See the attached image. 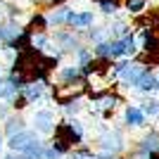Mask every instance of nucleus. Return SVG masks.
<instances>
[{"mask_svg":"<svg viewBox=\"0 0 159 159\" xmlns=\"http://www.w3.org/2000/svg\"><path fill=\"white\" fill-rule=\"evenodd\" d=\"M0 19H2V10H0Z\"/></svg>","mask_w":159,"mask_h":159,"instance_id":"obj_29","label":"nucleus"},{"mask_svg":"<svg viewBox=\"0 0 159 159\" xmlns=\"http://www.w3.org/2000/svg\"><path fill=\"white\" fill-rule=\"evenodd\" d=\"M69 14H71V7H69V5L50 7V10L45 12V19H48V26H50V31H55V29H66Z\"/></svg>","mask_w":159,"mask_h":159,"instance_id":"obj_10","label":"nucleus"},{"mask_svg":"<svg viewBox=\"0 0 159 159\" xmlns=\"http://www.w3.org/2000/svg\"><path fill=\"white\" fill-rule=\"evenodd\" d=\"M124 126L126 128H145L147 116L140 109V105H126L124 107Z\"/></svg>","mask_w":159,"mask_h":159,"instance_id":"obj_11","label":"nucleus"},{"mask_svg":"<svg viewBox=\"0 0 159 159\" xmlns=\"http://www.w3.org/2000/svg\"><path fill=\"white\" fill-rule=\"evenodd\" d=\"M57 112L50 109V107H38L31 112V119H29V128L38 133V135H52L55 128H57Z\"/></svg>","mask_w":159,"mask_h":159,"instance_id":"obj_5","label":"nucleus"},{"mask_svg":"<svg viewBox=\"0 0 159 159\" xmlns=\"http://www.w3.org/2000/svg\"><path fill=\"white\" fill-rule=\"evenodd\" d=\"M0 76H2V66H0Z\"/></svg>","mask_w":159,"mask_h":159,"instance_id":"obj_28","label":"nucleus"},{"mask_svg":"<svg viewBox=\"0 0 159 159\" xmlns=\"http://www.w3.org/2000/svg\"><path fill=\"white\" fill-rule=\"evenodd\" d=\"M50 36H52L55 50H57L62 57H66V55L74 57L79 48L86 45V43H83V33H76V31H71V29H55Z\"/></svg>","mask_w":159,"mask_h":159,"instance_id":"obj_2","label":"nucleus"},{"mask_svg":"<svg viewBox=\"0 0 159 159\" xmlns=\"http://www.w3.org/2000/svg\"><path fill=\"white\" fill-rule=\"evenodd\" d=\"M31 2L38 7H52V0H31Z\"/></svg>","mask_w":159,"mask_h":159,"instance_id":"obj_25","label":"nucleus"},{"mask_svg":"<svg viewBox=\"0 0 159 159\" xmlns=\"http://www.w3.org/2000/svg\"><path fill=\"white\" fill-rule=\"evenodd\" d=\"M45 150H48V140L38 138V140H33L19 157L21 159H43V157H45Z\"/></svg>","mask_w":159,"mask_h":159,"instance_id":"obj_13","label":"nucleus"},{"mask_svg":"<svg viewBox=\"0 0 159 159\" xmlns=\"http://www.w3.org/2000/svg\"><path fill=\"white\" fill-rule=\"evenodd\" d=\"M157 90H159V76H157Z\"/></svg>","mask_w":159,"mask_h":159,"instance_id":"obj_27","label":"nucleus"},{"mask_svg":"<svg viewBox=\"0 0 159 159\" xmlns=\"http://www.w3.org/2000/svg\"><path fill=\"white\" fill-rule=\"evenodd\" d=\"M52 138L66 143L71 150H74V147H81V145H83V140H86V126H83V121H81L79 116H76V119H64V121L57 124Z\"/></svg>","mask_w":159,"mask_h":159,"instance_id":"obj_1","label":"nucleus"},{"mask_svg":"<svg viewBox=\"0 0 159 159\" xmlns=\"http://www.w3.org/2000/svg\"><path fill=\"white\" fill-rule=\"evenodd\" d=\"M95 5H98V10H100L102 14L112 17V14H116V12H119L121 0H95Z\"/></svg>","mask_w":159,"mask_h":159,"instance_id":"obj_19","label":"nucleus"},{"mask_svg":"<svg viewBox=\"0 0 159 159\" xmlns=\"http://www.w3.org/2000/svg\"><path fill=\"white\" fill-rule=\"evenodd\" d=\"M43 159H64V154H60L52 145H50V140H48V150H45V157Z\"/></svg>","mask_w":159,"mask_h":159,"instance_id":"obj_24","label":"nucleus"},{"mask_svg":"<svg viewBox=\"0 0 159 159\" xmlns=\"http://www.w3.org/2000/svg\"><path fill=\"white\" fill-rule=\"evenodd\" d=\"M86 40L90 43V45H98V43H102V40L109 38V31H107V26H100V24H95V26H90L86 33Z\"/></svg>","mask_w":159,"mask_h":159,"instance_id":"obj_15","label":"nucleus"},{"mask_svg":"<svg viewBox=\"0 0 159 159\" xmlns=\"http://www.w3.org/2000/svg\"><path fill=\"white\" fill-rule=\"evenodd\" d=\"M2 10H5V17H10V19H19L21 17V7L14 5V2H2Z\"/></svg>","mask_w":159,"mask_h":159,"instance_id":"obj_22","label":"nucleus"},{"mask_svg":"<svg viewBox=\"0 0 159 159\" xmlns=\"http://www.w3.org/2000/svg\"><path fill=\"white\" fill-rule=\"evenodd\" d=\"M107 31H109V38H124L131 33V24L124 19H114L107 24Z\"/></svg>","mask_w":159,"mask_h":159,"instance_id":"obj_16","label":"nucleus"},{"mask_svg":"<svg viewBox=\"0 0 159 159\" xmlns=\"http://www.w3.org/2000/svg\"><path fill=\"white\" fill-rule=\"evenodd\" d=\"M38 138H43V135H38L33 128H26V131H21V133H17V135H12V138H7L5 150L7 152H14V154H21L33 140H38Z\"/></svg>","mask_w":159,"mask_h":159,"instance_id":"obj_8","label":"nucleus"},{"mask_svg":"<svg viewBox=\"0 0 159 159\" xmlns=\"http://www.w3.org/2000/svg\"><path fill=\"white\" fill-rule=\"evenodd\" d=\"M19 93L17 88L10 83V79H7V74H2L0 76V100H5V102H10V100L14 98V95Z\"/></svg>","mask_w":159,"mask_h":159,"instance_id":"obj_18","label":"nucleus"},{"mask_svg":"<svg viewBox=\"0 0 159 159\" xmlns=\"http://www.w3.org/2000/svg\"><path fill=\"white\" fill-rule=\"evenodd\" d=\"M55 81L60 88H76V90H83L90 83L79 64H60V69L55 71Z\"/></svg>","mask_w":159,"mask_h":159,"instance_id":"obj_4","label":"nucleus"},{"mask_svg":"<svg viewBox=\"0 0 159 159\" xmlns=\"http://www.w3.org/2000/svg\"><path fill=\"white\" fill-rule=\"evenodd\" d=\"M124 7L131 14H143L145 7H147V0H124Z\"/></svg>","mask_w":159,"mask_h":159,"instance_id":"obj_21","label":"nucleus"},{"mask_svg":"<svg viewBox=\"0 0 159 159\" xmlns=\"http://www.w3.org/2000/svg\"><path fill=\"white\" fill-rule=\"evenodd\" d=\"M140 109L145 112V116H157L159 114V100H154V98H147V100H143V105H140Z\"/></svg>","mask_w":159,"mask_h":159,"instance_id":"obj_20","label":"nucleus"},{"mask_svg":"<svg viewBox=\"0 0 159 159\" xmlns=\"http://www.w3.org/2000/svg\"><path fill=\"white\" fill-rule=\"evenodd\" d=\"M21 31H24V24H19V19L2 17L0 19V48H10L21 36Z\"/></svg>","mask_w":159,"mask_h":159,"instance_id":"obj_6","label":"nucleus"},{"mask_svg":"<svg viewBox=\"0 0 159 159\" xmlns=\"http://www.w3.org/2000/svg\"><path fill=\"white\" fill-rule=\"evenodd\" d=\"M12 114V107H10V102H5V100H0V124L7 119Z\"/></svg>","mask_w":159,"mask_h":159,"instance_id":"obj_23","label":"nucleus"},{"mask_svg":"<svg viewBox=\"0 0 159 159\" xmlns=\"http://www.w3.org/2000/svg\"><path fill=\"white\" fill-rule=\"evenodd\" d=\"M71 60H74V64H79L81 69H83V66H90V64L95 62L93 48H90V45H83V48H79V50H76V55H74Z\"/></svg>","mask_w":159,"mask_h":159,"instance_id":"obj_17","label":"nucleus"},{"mask_svg":"<svg viewBox=\"0 0 159 159\" xmlns=\"http://www.w3.org/2000/svg\"><path fill=\"white\" fill-rule=\"evenodd\" d=\"M95 143H98V152L112 154V157H121V152L126 150V135L121 128H102Z\"/></svg>","mask_w":159,"mask_h":159,"instance_id":"obj_3","label":"nucleus"},{"mask_svg":"<svg viewBox=\"0 0 159 159\" xmlns=\"http://www.w3.org/2000/svg\"><path fill=\"white\" fill-rule=\"evenodd\" d=\"M90 26H95V12L93 10H71L66 29H71L76 33H86Z\"/></svg>","mask_w":159,"mask_h":159,"instance_id":"obj_7","label":"nucleus"},{"mask_svg":"<svg viewBox=\"0 0 159 159\" xmlns=\"http://www.w3.org/2000/svg\"><path fill=\"white\" fill-rule=\"evenodd\" d=\"M60 109H62V114H64L66 119H76L79 114L86 112V105H83V98H74V100H69L66 105H62Z\"/></svg>","mask_w":159,"mask_h":159,"instance_id":"obj_14","label":"nucleus"},{"mask_svg":"<svg viewBox=\"0 0 159 159\" xmlns=\"http://www.w3.org/2000/svg\"><path fill=\"white\" fill-rule=\"evenodd\" d=\"M29 33H48L50 26H48V19H45V12H31L29 21L24 24Z\"/></svg>","mask_w":159,"mask_h":159,"instance_id":"obj_12","label":"nucleus"},{"mask_svg":"<svg viewBox=\"0 0 159 159\" xmlns=\"http://www.w3.org/2000/svg\"><path fill=\"white\" fill-rule=\"evenodd\" d=\"M2 159H21L19 154H14V152H7V154H2Z\"/></svg>","mask_w":159,"mask_h":159,"instance_id":"obj_26","label":"nucleus"},{"mask_svg":"<svg viewBox=\"0 0 159 159\" xmlns=\"http://www.w3.org/2000/svg\"><path fill=\"white\" fill-rule=\"evenodd\" d=\"M26 128H29L26 114H24V112H12L5 121H2L0 131L5 133V138H12V135H17V133H21V131H26Z\"/></svg>","mask_w":159,"mask_h":159,"instance_id":"obj_9","label":"nucleus"}]
</instances>
